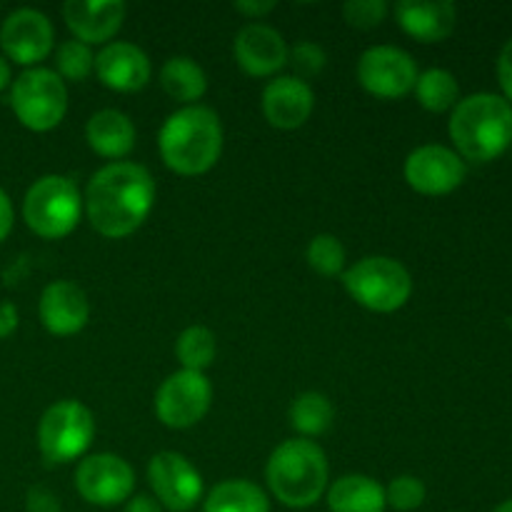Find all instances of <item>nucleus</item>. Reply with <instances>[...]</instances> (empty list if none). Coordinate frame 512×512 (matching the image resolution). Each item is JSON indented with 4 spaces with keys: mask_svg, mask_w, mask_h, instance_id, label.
<instances>
[{
    "mask_svg": "<svg viewBox=\"0 0 512 512\" xmlns=\"http://www.w3.org/2000/svg\"><path fill=\"white\" fill-rule=\"evenodd\" d=\"M40 320L45 330L58 338L80 333L90 318V305L83 290L68 280H55L40 295Z\"/></svg>",
    "mask_w": 512,
    "mask_h": 512,
    "instance_id": "f3484780",
    "label": "nucleus"
},
{
    "mask_svg": "<svg viewBox=\"0 0 512 512\" xmlns=\"http://www.w3.org/2000/svg\"><path fill=\"white\" fill-rule=\"evenodd\" d=\"M53 25L40 10L20 8L5 18L0 28V45L18 65H35L53 50Z\"/></svg>",
    "mask_w": 512,
    "mask_h": 512,
    "instance_id": "4468645a",
    "label": "nucleus"
},
{
    "mask_svg": "<svg viewBox=\"0 0 512 512\" xmlns=\"http://www.w3.org/2000/svg\"><path fill=\"white\" fill-rule=\"evenodd\" d=\"M343 285L350 298L373 313H395L413 295V278L403 263L385 255L363 258L345 270Z\"/></svg>",
    "mask_w": 512,
    "mask_h": 512,
    "instance_id": "423d86ee",
    "label": "nucleus"
},
{
    "mask_svg": "<svg viewBox=\"0 0 512 512\" xmlns=\"http://www.w3.org/2000/svg\"><path fill=\"white\" fill-rule=\"evenodd\" d=\"M80 198L78 185L65 175H43L30 185L23 200V218L35 235L45 240L65 238L80 223Z\"/></svg>",
    "mask_w": 512,
    "mask_h": 512,
    "instance_id": "39448f33",
    "label": "nucleus"
},
{
    "mask_svg": "<svg viewBox=\"0 0 512 512\" xmlns=\"http://www.w3.org/2000/svg\"><path fill=\"white\" fill-rule=\"evenodd\" d=\"M405 180L423 195H448L465 180V163L445 145H423L405 160Z\"/></svg>",
    "mask_w": 512,
    "mask_h": 512,
    "instance_id": "ddd939ff",
    "label": "nucleus"
},
{
    "mask_svg": "<svg viewBox=\"0 0 512 512\" xmlns=\"http://www.w3.org/2000/svg\"><path fill=\"white\" fill-rule=\"evenodd\" d=\"M390 5L385 0H348L343 5V15L348 20V25L358 30H370L378 28L380 23L388 15Z\"/></svg>",
    "mask_w": 512,
    "mask_h": 512,
    "instance_id": "2f4dec72",
    "label": "nucleus"
},
{
    "mask_svg": "<svg viewBox=\"0 0 512 512\" xmlns=\"http://www.w3.org/2000/svg\"><path fill=\"white\" fill-rule=\"evenodd\" d=\"M95 73L100 83L118 93L143 90L150 80V60L138 45L110 43L95 55Z\"/></svg>",
    "mask_w": 512,
    "mask_h": 512,
    "instance_id": "a211bd4d",
    "label": "nucleus"
},
{
    "mask_svg": "<svg viewBox=\"0 0 512 512\" xmlns=\"http://www.w3.org/2000/svg\"><path fill=\"white\" fill-rule=\"evenodd\" d=\"M398 25L420 43H440L458 23V10L450 0H400L395 5Z\"/></svg>",
    "mask_w": 512,
    "mask_h": 512,
    "instance_id": "6ab92c4d",
    "label": "nucleus"
},
{
    "mask_svg": "<svg viewBox=\"0 0 512 512\" xmlns=\"http://www.w3.org/2000/svg\"><path fill=\"white\" fill-rule=\"evenodd\" d=\"M160 155L178 175H203L218 163L223 150V125L215 110L188 105L175 110L160 128Z\"/></svg>",
    "mask_w": 512,
    "mask_h": 512,
    "instance_id": "f03ea898",
    "label": "nucleus"
},
{
    "mask_svg": "<svg viewBox=\"0 0 512 512\" xmlns=\"http://www.w3.org/2000/svg\"><path fill=\"white\" fill-rule=\"evenodd\" d=\"M305 258H308L310 268H313L315 273L323 275V278H335V275L343 273L345 268L343 243H340L335 235H328V233L315 235V238L310 240Z\"/></svg>",
    "mask_w": 512,
    "mask_h": 512,
    "instance_id": "cd10ccee",
    "label": "nucleus"
},
{
    "mask_svg": "<svg viewBox=\"0 0 512 512\" xmlns=\"http://www.w3.org/2000/svg\"><path fill=\"white\" fill-rule=\"evenodd\" d=\"M425 495H428V490H425L423 480L415 478V475H400L385 488V500L398 512L418 510L425 503Z\"/></svg>",
    "mask_w": 512,
    "mask_h": 512,
    "instance_id": "c756f323",
    "label": "nucleus"
},
{
    "mask_svg": "<svg viewBox=\"0 0 512 512\" xmlns=\"http://www.w3.org/2000/svg\"><path fill=\"white\" fill-rule=\"evenodd\" d=\"M10 105L15 118L35 133H45L60 125L68 110V90L55 70L30 68L13 83Z\"/></svg>",
    "mask_w": 512,
    "mask_h": 512,
    "instance_id": "0eeeda50",
    "label": "nucleus"
},
{
    "mask_svg": "<svg viewBox=\"0 0 512 512\" xmlns=\"http://www.w3.org/2000/svg\"><path fill=\"white\" fill-rule=\"evenodd\" d=\"M415 95L418 103L430 113H445L460 103V85L450 70L430 68L423 75H418L415 83Z\"/></svg>",
    "mask_w": 512,
    "mask_h": 512,
    "instance_id": "393cba45",
    "label": "nucleus"
},
{
    "mask_svg": "<svg viewBox=\"0 0 512 512\" xmlns=\"http://www.w3.org/2000/svg\"><path fill=\"white\" fill-rule=\"evenodd\" d=\"M315 108V95L305 80L280 75L263 90V113L273 128L295 130L308 123Z\"/></svg>",
    "mask_w": 512,
    "mask_h": 512,
    "instance_id": "dca6fc26",
    "label": "nucleus"
},
{
    "mask_svg": "<svg viewBox=\"0 0 512 512\" xmlns=\"http://www.w3.org/2000/svg\"><path fill=\"white\" fill-rule=\"evenodd\" d=\"M493 512H512V500H505V503L498 505Z\"/></svg>",
    "mask_w": 512,
    "mask_h": 512,
    "instance_id": "ea45409f",
    "label": "nucleus"
},
{
    "mask_svg": "<svg viewBox=\"0 0 512 512\" xmlns=\"http://www.w3.org/2000/svg\"><path fill=\"white\" fill-rule=\"evenodd\" d=\"M93 435V413L78 400H60L40 418L38 448L48 463H70L90 448Z\"/></svg>",
    "mask_w": 512,
    "mask_h": 512,
    "instance_id": "6e6552de",
    "label": "nucleus"
},
{
    "mask_svg": "<svg viewBox=\"0 0 512 512\" xmlns=\"http://www.w3.org/2000/svg\"><path fill=\"white\" fill-rule=\"evenodd\" d=\"M160 85L165 93L178 103H195L208 90V78H205L203 68L195 63L193 58H170L160 70Z\"/></svg>",
    "mask_w": 512,
    "mask_h": 512,
    "instance_id": "b1692460",
    "label": "nucleus"
},
{
    "mask_svg": "<svg viewBox=\"0 0 512 512\" xmlns=\"http://www.w3.org/2000/svg\"><path fill=\"white\" fill-rule=\"evenodd\" d=\"M203 512H270V500L250 480H225L210 490Z\"/></svg>",
    "mask_w": 512,
    "mask_h": 512,
    "instance_id": "5701e85b",
    "label": "nucleus"
},
{
    "mask_svg": "<svg viewBox=\"0 0 512 512\" xmlns=\"http://www.w3.org/2000/svg\"><path fill=\"white\" fill-rule=\"evenodd\" d=\"M10 230H13V205H10L8 195L0 190V243L8 238Z\"/></svg>",
    "mask_w": 512,
    "mask_h": 512,
    "instance_id": "e433bc0d",
    "label": "nucleus"
},
{
    "mask_svg": "<svg viewBox=\"0 0 512 512\" xmlns=\"http://www.w3.org/2000/svg\"><path fill=\"white\" fill-rule=\"evenodd\" d=\"M148 480L160 508L188 512L203 498V478L180 453H158L148 465Z\"/></svg>",
    "mask_w": 512,
    "mask_h": 512,
    "instance_id": "f8f14e48",
    "label": "nucleus"
},
{
    "mask_svg": "<svg viewBox=\"0 0 512 512\" xmlns=\"http://www.w3.org/2000/svg\"><path fill=\"white\" fill-rule=\"evenodd\" d=\"M213 400V388L203 373L178 370L160 383L155 393V415L173 430L193 428L205 418Z\"/></svg>",
    "mask_w": 512,
    "mask_h": 512,
    "instance_id": "1a4fd4ad",
    "label": "nucleus"
},
{
    "mask_svg": "<svg viewBox=\"0 0 512 512\" xmlns=\"http://www.w3.org/2000/svg\"><path fill=\"white\" fill-rule=\"evenodd\" d=\"M25 510L28 512H63L60 500L50 493L43 485H35L28 490V498H25Z\"/></svg>",
    "mask_w": 512,
    "mask_h": 512,
    "instance_id": "473e14b6",
    "label": "nucleus"
},
{
    "mask_svg": "<svg viewBox=\"0 0 512 512\" xmlns=\"http://www.w3.org/2000/svg\"><path fill=\"white\" fill-rule=\"evenodd\" d=\"M18 330V308L10 300L0 303V340L10 338Z\"/></svg>",
    "mask_w": 512,
    "mask_h": 512,
    "instance_id": "c9c22d12",
    "label": "nucleus"
},
{
    "mask_svg": "<svg viewBox=\"0 0 512 512\" xmlns=\"http://www.w3.org/2000/svg\"><path fill=\"white\" fill-rule=\"evenodd\" d=\"M288 63L295 68V78L308 83V78H315V75L323 73L325 63H328V55L313 40H300V43H295L288 50Z\"/></svg>",
    "mask_w": 512,
    "mask_h": 512,
    "instance_id": "7c9ffc66",
    "label": "nucleus"
},
{
    "mask_svg": "<svg viewBox=\"0 0 512 512\" xmlns=\"http://www.w3.org/2000/svg\"><path fill=\"white\" fill-rule=\"evenodd\" d=\"M233 53L240 68L253 78H268L288 63V45L283 35L263 23L245 25L235 38Z\"/></svg>",
    "mask_w": 512,
    "mask_h": 512,
    "instance_id": "2eb2a0df",
    "label": "nucleus"
},
{
    "mask_svg": "<svg viewBox=\"0 0 512 512\" xmlns=\"http://www.w3.org/2000/svg\"><path fill=\"white\" fill-rule=\"evenodd\" d=\"M155 203V180L138 163H110L85 190L88 220L103 238H128L143 225Z\"/></svg>",
    "mask_w": 512,
    "mask_h": 512,
    "instance_id": "f257e3e1",
    "label": "nucleus"
},
{
    "mask_svg": "<svg viewBox=\"0 0 512 512\" xmlns=\"http://www.w3.org/2000/svg\"><path fill=\"white\" fill-rule=\"evenodd\" d=\"M498 80H500V88H503L505 93V100L512 105V38L505 43V48L500 50Z\"/></svg>",
    "mask_w": 512,
    "mask_h": 512,
    "instance_id": "72a5a7b5",
    "label": "nucleus"
},
{
    "mask_svg": "<svg viewBox=\"0 0 512 512\" xmlns=\"http://www.w3.org/2000/svg\"><path fill=\"white\" fill-rule=\"evenodd\" d=\"M450 138L460 158L490 163L512 143V105L495 93L468 95L450 115Z\"/></svg>",
    "mask_w": 512,
    "mask_h": 512,
    "instance_id": "7ed1b4c3",
    "label": "nucleus"
},
{
    "mask_svg": "<svg viewBox=\"0 0 512 512\" xmlns=\"http://www.w3.org/2000/svg\"><path fill=\"white\" fill-rule=\"evenodd\" d=\"M238 13L248 15V18H263V15H268L270 10H275V0H238V3L233 5Z\"/></svg>",
    "mask_w": 512,
    "mask_h": 512,
    "instance_id": "f704fd0d",
    "label": "nucleus"
},
{
    "mask_svg": "<svg viewBox=\"0 0 512 512\" xmlns=\"http://www.w3.org/2000/svg\"><path fill=\"white\" fill-rule=\"evenodd\" d=\"M85 138H88V145L95 153L103 155V158L118 160L125 158L135 148V125L120 110H98L88 120Z\"/></svg>",
    "mask_w": 512,
    "mask_h": 512,
    "instance_id": "412c9836",
    "label": "nucleus"
},
{
    "mask_svg": "<svg viewBox=\"0 0 512 512\" xmlns=\"http://www.w3.org/2000/svg\"><path fill=\"white\" fill-rule=\"evenodd\" d=\"M333 405L323 393H303L290 405V425L303 438L323 435L333 425Z\"/></svg>",
    "mask_w": 512,
    "mask_h": 512,
    "instance_id": "a878e982",
    "label": "nucleus"
},
{
    "mask_svg": "<svg viewBox=\"0 0 512 512\" xmlns=\"http://www.w3.org/2000/svg\"><path fill=\"white\" fill-rule=\"evenodd\" d=\"M265 478L285 508H310L328 490V458L313 440H285L270 455Z\"/></svg>",
    "mask_w": 512,
    "mask_h": 512,
    "instance_id": "20e7f679",
    "label": "nucleus"
},
{
    "mask_svg": "<svg viewBox=\"0 0 512 512\" xmlns=\"http://www.w3.org/2000/svg\"><path fill=\"white\" fill-rule=\"evenodd\" d=\"M8 83H10V65L8 60L0 58V90L8 88Z\"/></svg>",
    "mask_w": 512,
    "mask_h": 512,
    "instance_id": "58836bf2",
    "label": "nucleus"
},
{
    "mask_svg": "<svg viewBox=\"0 0 512 512\" xmlns=\"http://www.w3.org/2000/svg\"><path fill=\"white\" fill-rule=\"evenodd\" d=\"M75 488L80 498L90 505L113 508L130 500L135 488V475L123 458L110 453H98L85 458L75 470Z\"/></svg>",
    "mask_w": 512,
    "mask_h": 512,
    "instance_id": "9b49d317",
    "label": "nucleus"
},
{
    "mask_svg": "<svg viewBox=\"0 0 512 512\" xmlns=\"http://www.w3.org/2000/svg\"><path fill=\"white\" fill-rule=\"evenodd\" d=\"M358 80L375 98H405L418 83V65L405 50L393 45H375L360 55Z\"/></svg>",
    "mask_w": 512,
    "mask_h": 512,
    "instance_id": "9d476101",
    "label": "nucleus"
},
{
    "mask_svg": "<svg viewBox=\"0 0 512 512\" xmlns=\"http://www.w3.org/2000/svg\"><path fill=\"white\" fill-rule=\"evenodd\" d=\"M125 512H163V508H160L158 500L150 498V495H135V498H130L128 505H125Z\"/></svg>",
    "mask_w": 512,
    "mask_h": 512,
    "instance_id": "4c0bfd02",
    "label": "nucleus"
},
{
    "mask_svg": "<svg viewBox=\"0 0 512 512\" xmlns=\"http://www.w3.org/2000/svg\"><path fill=\"white\" fill-rule=\"evenodd\" d=\"M55 65H58L60 78L80 83L95 70V55L90 45L80 43V40H65L55 53Z\"/></svg>",
    "mask_w": 512,
    "mask_h": 512,
    "instance_id": "c85d7f7f",
    "label": "nucleus"
},
{
    "mask_svg": "<svg viewBox=\"0 0 512 512\" xmlns=\"http://www.w3.org/2000/svg\"><path fill=\"white\" fill-rule=\"evenodd\" d=\"M330 512H385V488L368 475H345L328 490Z\"/></svg>",
    "mask_w": 512,
    "mask_h": 512,
    "instance_id": "4be33fe9",
    "label": "nucleus"
},
{
    "mask_svg": "<svg viewBox=\"0 0 512 512\" xmlns=\"http://www.w3.org/2000/svg\"><path fill=\"white\" fill-rule=\"evenodd\" d=\"M175 353H178L183 370L203 373L215 360V335L203 325H190L180 333L178 343H175Z\"/></svg>",
    "mask_w": 512,
    "mask_h": 512,
    "instance_id": "bb28decb",
    "label": "nucleus"
},
{
    "mask_svg": "<svg viewBox=\"0 0 512 512\" xmlns=\"http://www.w3.org/2000/svg\"><path fill=\"white\" fill-rule=\"evenodd\" d=\"M65 23L73 30L75 40L90 43H105L120 30L125 20V3L120 0H70L63 8Z\"/></svg>",
    "mask_w": 512,
    "mask_h": 512,
    "instance_id": "aec40b11",
    "label": "nucleus"
}]
</instances>
